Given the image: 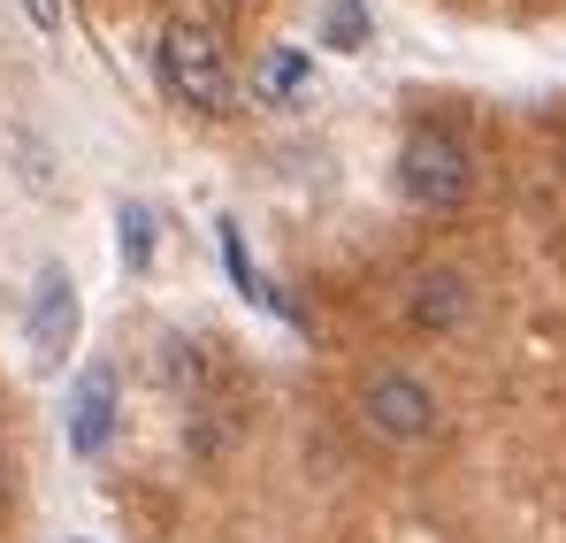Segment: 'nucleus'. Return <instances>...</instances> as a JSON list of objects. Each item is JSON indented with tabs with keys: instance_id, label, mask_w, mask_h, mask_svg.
I'll use <instances>...</instances> for the list:
<instances>
[{
	"instance_id": "1",
	"label": "nucleus",
	"mask_w": 566,
	"mask_h": 543,
	"mask_svg": "<svg viewBox=\"0 0 566 543\" xmlns=\"http://www.w3.org/2000/svg\"><path fill=\"white\" fill-rule=\"evenodd\" d=\"M398 191L413 207H429V215H452V207H468V191H474V154L444 123H413L398 138Z\"/></svg>"
},
{
	"instance_id": "2",
	"label": "nucleus",
	"mask_w": 566,
	"mask_h": 543,
	"mask_svg": "<svg viewBox=\"0 0 566 543\" xmlns=\"http://www.w3.org/2000/svg\"><path fill=\"white\" fill-rule=\"evenodd\" d=\"M161 77H169V92H177L185 107H199V115H222V107L238 100L222 31H214V23H191V15H177V23L161 31Z\"/></svg>"
},
{
	"instance_id": "3",
	"label": "nucleus",
	"mask_w": 566,
	"mask_h": 543,
	"mask_svg": "<svg viewBox=\"0 0 566 543\" xmlns=\"http://www.w3.org/2000/svg\"><path fill=\"white\" fill-rule=\"evenodd\" d=\"M360 421L376 429L382 445H429L437 437V390L429 383H413V375H376L368 390H360Z\"/></svg>"
},
{
	"instance_id": "4",
	"label": "nucleus",
	"mask_w": 566,
	"mask_h": 543,
	"mask_svg": "<svg viewBox=\"0 0 566 543\" xmlns=\"http://www.w3.org/2000/svg\"><path fill=\"white\" fill-rule=\"evenodd\" d=\"M77 322H85V306H77V283L62 269H46L31 283V314H23V345H31V367L39 375H54V367L70 361V345H77Z\"/></svg>"
},
{
	"instance_id": "5",
	"label": "nucleus",
	"mask_w": 566,
	"mask_h": 543,
	"mask_svg": "<svg viewBox=\"0 0 566 543\" xmlns=\"http://www.w3.org/2000/svg\"><path fill=\"white\" fill-rule=\"evenodd\" d=\"M474 314V283L460 269H429L406 283V322L413 330H429V337H444V330H460Z\"/></svg>"
},
{
	"instance_id": "6",
	"label": "nucleus",
	"mask_w": 566,
	"mask_h": 543,
	"mask_svg": "<svg viewBox=\"0 0 566 543\" xmlns=\"http://www.w3.org/2000/svg\"><path fill=\"white\" fill-rule=\"evenodd\" d=\"M107 437H115V367H85L77 375V390H70V445L93 459L107 452Z\"/></svg>"
},
{
	"instance_id": "7",
	"label": "nucleus",
	"mask_w": 566,
	"mask_h": 543,
	"mask_svg": "<svg viewBox=\"0 0 566 543\" xmlns=\"http://www.w3.org/2000/svg\"><path fill=\"white\" fill-rule=\"evenodd\" d=\"M115 238H123V269L130 275L154 269V207H146V199H123V207H115Z\"/></svg>"
},
{
	"instance_id": "8",
	"label": "nucleus",
	"mask_w": 566,
	"mask_h": 543,
	"mask_svg": "<svg viewBox=\"0 0 566 543\" xmlns=\"http://www.w3.org/2000/svg\"><path fill=\"white\" fill-rule=\"evenodd\" d=\"M306 77H314V62H306L298 46H269V54H261L253 92H261V100H291V92H306Z\"/></svg>"
},
{
	"instance_id": "9",
	"label": "nucleus",
	"mask_w": 566,
	"mask_h": 543,
	"mask_svg": "<svg viewBox=\"0 0 566 543\" xmlns=\"http://www.w3.org/2000/svg\"><path fill=\"white\" fill-rule=\"evenodd\" d=\"M322 39H329V46H360V39H368V15H360V0H329V23H322Z\"/></svg>"
},
{
	"instance_id": "10",
	"label": "nucleus",
	"mask_w": 566,
	"mask_h": 543,
	"mask_svg": "<svg viewBox=\"0 0 566 543\" xmlns=\"http://www.w3.org/2000/svg\"><path fill=\"white\" fill-rule=\"evenodd\" d=\"M23 8H31L39 31H62V0H23Z\"/></svg>"
},
{
	"instance_id": "11",
	"label": "nucleus",
	"mask_w": 566,
	"mask_h": 543,
	"mask_svg": "<svg viewBox=\"0 0 566 543\" xmlns=\"http://www.w3.org/2000/svg\"><path fill=\"white\" fill-rule=\"evenodd\" d=\"M0 498H8V445H0Z\"/></svg>"
},
{
	"instance_id": "12",
	"label": "nucleus",
	"mask_w": 566,
	"mask_h": 543,
	"mask_svg": "<svg viewBox=\"0 0 566 543\" xmlns=\"http://www.w3.org/2000/svg\"><path fill=\"white\" fill-rule=\"evenodd\" d=\"M222 8H245V0H222Z\"/></svg>"
}]
</instances>
